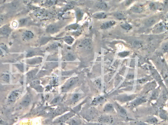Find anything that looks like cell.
I'll return each instance as SVG.
<instances>
[{"label": "cell", "mask_w": 168, "mask_h": 125, "mask_svg": "<svg viewBox=\"0 0 168 125\" xmlns=\"http://www.w3.org/2000/svg\"><path fill=\"white\" fill-rule=\"evenodd\" d=\"M18 26V23H17V22H13L12 23V27H14V28H16L17 27V26Z\"/></svg>", "instance_id": "obj_36"}, {"label": "cell", "mask_w": 168, "mask_h": 125, "mask_svg": "<svg viewBox=\"0 0 168 125\" xmlns=\"http://www.w3.org/2000/svg\"><path fill=\"white\" fill-rule=\"evenodd\" d=\"M81 45L85 48H90L92 47V42L89 39H86L82 42Z\"/></svg>", "instance_id": "obj_12"}, {"label": "cell", "mask_w": 168, "mask_h": 125, "mask_svg": "<svg viewBox=\"0 0 168 125\" xmlns=\"http://www.w3.org/2000/svg\"><path fill=\"white\" fill-rule=\"evenodd\" d=\"M93 17H95L96 19H104L107 17V15L106 13L104 12H99V13H96L94 15Z\"/></svg>", "instance_id": "obj_18"}, {"label": "cell", "mask_w": 168, "mask_h": 125, "mask_svg": "<svg viewBox=\"0 0 168 125\" xmlns=\"http://www.w3.org/2000/svg\"><path fill=\"white\" fill-rule=\"evenodd\" d=\"M115 17L118 20H123L125 18V16L123 14V13H122L121 12H117L114 15Z\"/></svg>", "instance_id": "obj_20"}, {"label": "cell", "mask_w": 168, "mask_h": 125, "mask_svg": "<svg viewBox=\"0 0 168 125\" xmlns=\"http://www.w3.org/2000/svg\"><path fill=\"white\" fill-rule=\"evenodd\" d=\"M77 82V78H76L71 79L65 84V85L62 86V91L66 92V91L69 90V89H70L72 86L75 85Z\"/></svg>", "instance_id": "obj_2"}, {"label": "cell", "mask_w": 168, "mask_h": 125, "mask_svg": "<svg viewBox=\"0 0 168 125\" xmlns=\"http://www.w3.org/2000/svg\"><path fill=\"white\" fill-rule=\"evenodd\" d=\"M8 53V48L5 44H0V56H5Z\"/></svg>", "instance_id": "obj_9"}, {"label": "cell", "mask_w": 168, "mask_h": 125, "mask_svg": "<svg viewBox=\"0 0 168 125\" xmlns=\"http://www.w3.org/2000/svg\"><path fill=\"white\" fill-rule=\"evenodd\" d=\"M55 3H56V1L55 0H47L45 3H44V5L48 7L54 5Z\"/></svg>", "instance_id": "obj_24"}, {"label": "cell", "mask_w": 168, "mask_h": 125, "mask_svg": "<svg viewBox=\"0 0 168 125\" xmlns=\"http://www.w3.org/2000/svg\"><path fill=\"white\" fill-rule=\"evenodd\" d=\"M158 94L157 92H154V93H153V97L154 98H156V97L158 96Z\"/></svg>", "instance_id": "obj_38"}, {"label": "cell", "mask_w": 168, "mask_h": 125, "mask_svg": "<svg viewBox=\"0 0 168 125\" xmlns=\"http://www.w3.org/2000/svg\"><path fill=\"white\" fill-rule=\"evenodd\" d=\"M21 93L22 90L21 89H16L12 91L8 97V102L10 104L14 103V102H16V101L18 99Z\"/></svg>", "instance_id": "obj_1"}, {"label": "cell", "mask_w": 168, "mask_h": 125, "mask_svg": "<svg viewBox=\"0 0 168 125\" xmlns=\"http://www.w3.org/2000/svg\"><path fill=\"white\" fill-rule=\"evenodd\" d=\"M150 9L151 10H153V11L156 10L158 8L157 5L156 4H155V3H150Z\"/></svg>", "instance_id": "obj_28"}, {"label": "cell", "mask_w": 168, "mask_h": 125, "mask_svg": "<svg viewBox=\"0 0 168 125\" xmlns=\"http://www.w3.org/2000/svg\"><path fill=\"white\" fill-rule=\"evenodd\" d=\"M83 13L80 10H79L76 12V17L78 20H80L83 17Z\"/></svg>", "instance_id": "obj_25"}, {"label": "cell", "mask_w": 168, "mask_h": 125, "mask_svg": "<svg viewBox=\"0 0 168 125\" xmlns=\"http://www.w3.org/2000/svg\"><path fill=\"white\" fill-rule=\"evenodd\" d=\"M2 2H3V0H0V4H1V3H2Z\"/></svg>", "instance_id": "obj_40"}, {"label": "cell", "mask_w": 168, "mask_h": 125, "mask_svg": "<svg viewBox=\"0 0 168 125\" xmlns=\"http://www.w3.org/2000/svg\"><path fill=\"white\" fill-rule=\"evenodd\" d=\"M145 100L143 98H140V99H138L137 100L135 101L133 103V105H134V106H136L142 103V102H144Z\"/></svg>", "instance_id": "obj_30"}, {"label": "cell", "mask_w": 168, "mask_h": 125, "mask_svg": "<svg viewBox=\"0 0 168 125\" xmlns=\"http://www.w3.org/2000/svg\"><path fill=\"white\" fill-rule=\"evenodd\" d=\"M155 20L154 18H150V19L147 20V22H146V25H147V27H150V26H152L155 23Z\"/></svg>", "instance_id": "obj_23"}, {"label": "cell", "mask_w": 168, "mask_h": 125, "mask_svg": "<svg viewBox=\"0 0 168 125\" xmlns=\"http://www.w3.org/2000/svg\"></svg>", "instance_id": "obj_42"}, {"label": "cell", "mask_w": 168, "mask_h": 125, "mask_svg": "<svg viewBox=\"0 0 168 125\" xmlns=\"http://www.w3.org/2000/svg\"><path fill=\"white\" fill-rule=\"evenodd\" d=\"M76 59L75 56L72 53H69L65 56V59L67 61H72L75 60Z\"/></svg>", "instance_id": "obj_19"}, {"label": "cell", "mask_w": 168, "mask_h": 125, "mask_svg": "<svg viewBox=\"0 0 168 125\" xmlns=\"http://www.w3.org/2000/svg\"><path fill=\"white\" fill-rule=\"evenodd\" d=\"M20 3L17 1H14L9 5V9L11 10H15V9L18 8V7L19 6Z\"/></svg>", "instance_id": "obj_17"}, {"label": "cell", "mask_w": 168, "mask_h": 125, "mask_svg": "<svg viewBox=\"0 0 168 125\" xmlns=\"http://www.w3.org/2000/svg\"><path fill=\"white\" fill-rule=\"evenodd\" d=\"M116 110L119 112V114L122 116H126V110H124V108L122 107L121 106H119V105H118V104H116Z\"/></svg>", "instance_id": "obj_15"}, {"label": "cell", "mask_w": 168, "mask_h": 125, "mask_svg": "<svg viewBox=\"0 0 168 125\" xmlns=\"http://www.w3.org/2000/svg\"><path fill=\"white\" fill-rule=\"evenodd\" d=\"M32 1L35 3H41L43 1V0H32Z\"/></svg>", "instance_id": "obj_37"}, {"label": "cell", "mask_w": 168, "mask_h": 125, "mask_svg": "<svg viewBox=\"0 0 168 125\" xmlns=\"http://www.w3.org/2000/svg\"><path fill=\"white\" fill-rule=\"evenodd\" d=\"M1 80L5 83H8L10 80V76L8 72H4L1 76Z\"/></svg>", "instance_id": "obj_11"}, {"label": "cell", "mask_w": 168, "mask_h": 125, "mask_svg": "<svg viewBox=\"0 0 168 125\" xmlns=\"http://www.w3.org/2000/svg\"><path fill=\"white\" fill-rule=\"evenodd\" d=\"M12 29L8 25H5L0 27V35L7 36L11 34Z\"/></svg>", "instance_id": "obj_5"}, {"label": "cell", "mask_w": 168, "mask_h": 125, "mask_svg": "<svg viewBox=\"0 0 168 125\" xmlns=\"http://www.w3.org/2000/svg\"><path fill=\"white\" fill-rule=\"evenodd\" d=\"M5 20V16L0 13V25L3 23Z\"/></svg>", "instance_id": "obj_31"}, {"label": "cell", "mask_w": 168, "mask_h": 125, "mask_svg": "<svg viewBox=\"0 0 168 125\" xmlns=\"http://www.w3.org/2000/svg\"><path fill=\"white\" fill-rule=\"evenodd\" d=\"M31 102V98L30 97L27 96L22 101L21 103V106L23 107H27L30 104Z\"/></svg>", "instance_id": "obj_14"}, {"label": "cell", "mask_w": 168, "mask_h": 125, "mask_svg": "<svg viewBox=\"0 0 168 125\" xmlns=\"http://www.w3.org/2000/svg\"><path fill=\"white\" fill-rule=\"evenodd\" d=\"M104 99L103 97H99V98H97L93 102H95L96 104H97V103H100V102L102 101Z\"/></svg>", "instance_id": "obj_32"}, {"label": "cell", "mask_w": 168, "mask_h": 125, "mask_svg": "<svg viewBox=\"0 0 168 125\" xmlns=\"http://www.w3.org/2000/svg\"><path fill=\"white\" fill-rule=\"evenodd\" d=\"M104 111L107 113L113 112L114 111V107L111 104H107L105 105V107L104 108Z\"/></svg>", "instance_id": "obj_16"}, {"label": "cell", "mask_w": 168, "mask_h": 125, "mask_svg": "<svg viewBox=\"0 0 168 125\" xmlns=\"http://www.w3.org/2000/svg\"><path fill=\"white\" fill-rule=\"evenodd\" d=\"M96 7L97 9L100 11H106L108 8L107 4L104 2H99L96 4Z\"/></svg>", "instance_id": "obj_8"}, {"label": "cell", "mask_w": 168, "mask_h": 125, "mask_svg": "<svg viewBox=\"0 0 168 125\" xmlns=\"http://www.w3.org/2000/svg\"><path fill=\"white\" fill-rule=\"evenodd\" d=\"M162 50L164 52H168V44H165L162 47Z\"/></svg>", "instance_id": "obj_33"}, {"label": "cell", "mask_w": 168, "mask_h": 125, "mask_svg": "<svg viewBox=\"0 0 168 125\" xmlns=\"http://www.w3.org/2000/svg\"><path fill=\"white\" fill-rule=\"evenodd\" d=\"M131 11L135 13H140L143 11V8L141 5H135L131 8Z\"/></svg>", "instance_id": "obj_13"}, {"label": "cell", "mask_w": 168, "mask_h": 125, "mask_svg": "<svg viewBox=\"0 0 168 125\" xmlns=\"http://www.w3.org/2000/svg\"><path fill=\"white\" fill-rule=\"evenodd\" d=\"M119 1H121V0H119Z\"/></svg>", "instance_id": "obj_41"}, {"label": "cell", "mask_w": 168, "mask_h": 125, "mask_svg": "<svg viewBox=\"0 0 168 125\" xmlns=\"http://www.w3.org/2000/svg\"><path fill=\"white\" fill-rule=\"evenodd\" d=\"M59 98H60V97H57V98H55L54 100L53 101V102H54V103L58 102L59 100Z\"/></svg>", "instance_id": "obj_39"}, {"label": "cell", "mask_w": 168, "mask_h": 125, "mask_svg": "<svg viewBox=\"0 0 168 125\" xmlns=\"http://www.w3.org/2000/svg\"><path fill=\"white\" fill-rule=\"evenodd\" d=\"M59 30V27L55 25H51L48 26V27L47 29V32L50 33H54L56 32H58Z\"/></svg>", "instance_id": "obj_10"}, {"label": "cell", "mask_w": 168, "mask_h": 125, "mask_svg": "<svg viewBox=\"0 0 168 125\" xmlns=\"http://www.w3.org/2000/svg\"><path fill=\"white\" fill-rule=\"evenodd\" d=\"M116 22L115 21H111L106 22L104 23H102L101 26V29L102 30H107L110 29L115 25Z\"/></svg>", "instance_id": "obj_7"}, {"label": "cell", "mask_w": 168, "mask_h": 125, "mask_svg": "<svg viewBox=\"0 0 168 125\" xmlns=\"http://www.w3.org/2000/svg\"><path fill=\"white\" fill-rule=\"evenodd\" d=\"M28 22V20L27 18L21 19L18 21V25L20 27H23L27 24Z\"/></svg>", "instance_id": "obj_21"}, {"label": "cell", "mask_w": 168, "mask_h": 125, "mask_svg": "<svg viewBox=\"0 0 168 125\" xmlns=\"http://www.w3.org/2000/svg\"><path fill=\"white\" fill-rule=\"evenodd\" d=\"M81 97V94L79 93H76L74 94L72 97V101L73 102H76L79 100V99Z\"/></svg>", "instance_id": "obj_22"}, {"label": "cell", "mask_w": 168, "mask_h": 125, "mask_svg": "<svg viewBox=\"0 0 168 125\" xmlns=\"http://www.w3.org/2000/svg\"><path fill=\"white\" fill-rule=\"evenodd\" d=\"M35 17L39 19H42L43 18H46L49 16V13L48 11H45L44 9L39 10L35 12L34 14Z\"/></svg>", "instance_id": "obj_3"}, {"label": "cell", "mask_w": 168, "mask_h": 125, "mask_svg": "<svg viewBox=\"0 0 168 125\" xmlns=\"http://www.w3.org/2000/svg\"><path fill=\"white\" fill-rule=\"evenodd\" d=\"M69 124L70 125H80V122L77 119H73L72 120L69 122Z\"/></svg>", "instance_id": "obj_26"}, {"label": "cell", "mask_w": 168, "mask_h": 125, "mask_svg": "<svg viewBox=\"0 0 168 125\" xmlns=\"http://www.w3.org/2000/svg\"><path fill=\"white\" fill-rule=\"evenodd\" d=\"M64 40L66 42L67 44H72L73 42V39L72 38L70 37H67L65 38Z\"/></svg>", "instance_id": "obj_29"}, {"label": "cell", "mask_w": 168, "mask_h": 125, "mask_svg": "<svg viewBox=\"0 0 168 125\" xmlns=\"http://www.w3.org/2000/svg\"><path fill=\"white\" fill-rule=\"evenodd\" d=\"M121 26H122V27H123V29L127 30H130L131 29V27L130 25L127 23H123Z\"/></svg>", "instance_id": "obj_27"}, {"label": "cell", "mask_w": 168, "mask_h": 125, "mask_svg": "<svg viewBox=\"0 0 168 125\" xmlns=\"http://www.w3.org/2000/svg\"><path fill=\"white\" fill-rule=\"evenodd\" d=\"M99 121L102 123H105V124H110L113 122V119L111 116H109V115H102L99 119Z\"/></svg>", "instance_id": "obj_6"}, {"label": "cell", "mask_w": 168, "mask_h": 125, "mask_svg": "<svg viewBox=\"0 0 168 125\" xmlns=\"http://www.w3.org/2000/svg\"><path fill=\"white\" fill-rule=\"evenodd\" d=\"M149 122H150V123H155L157 122V120L155 118H153L150 119V120H149Z\"/></svg>", "instance_id": "obj_35"}, {"label": "cell", "mask_w": 168, "mask_h": 125, "mask_svg": "<svg viewBox=\"0 0 168 125\" xmlns=\"http://www.w3.org/2000/svg\"><path fill=\"white\" fill-rule=\"evenodd\" d=\"M21 37L22 40L24 41H29L34 38V34L32 31L30 30H26L23 32Z\"/></svg>", "instance_id": "obj_4"}, {"label": "cell", "mask_w": 168, "mask_h": 125, "mask_svg": "<svg viewBox=\"0 0 168 125\" xmlns=\"http://www.w3.org/2000/svg\"><path fill=\"white\" fill-rule=\"evenodd\" d=\"M134 1L135 0H127L126 1V3H125V5H126V6H128V5H129L131 4H132Z\"/></svg>", "instance_id": "obj_34"}]
</instances>
